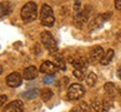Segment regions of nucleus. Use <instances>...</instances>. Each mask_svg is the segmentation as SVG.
<instances>
[{"mask_svg": "<svg viewBox=\"0 0 121 112\" xmlns=\"http://www.w3.org/2000/svg\"><path fill=\"white\" fill-rule=\"evenodd\" d=\"M1 73H2V67L0 65V74H1Z\"/></svg>", "mask_w": 121, "mask_h": 112, "instance_id": "30", "label": "nucleus"}, {"mask_svg": "<svg viewBox=\"0 0 121 112\" xmlns=\"http://www.w3.org/2000/svg\"><path fill=\"white\" fill-rule=\"evenodd\" d=\"M57 71H58V67L55 65V62L44 61L40 65V72L44 74H55Z\"/></svg>", "mask_w": 121, "mask_h": 112, "instance_id": "8", "label": "nucleus"}, {"mask_svg": "<svg viewBox=\"0 0 121 112\" xmlns=\"http://www.w3.org/2000/svg\"><path fill=\"white\" fill-rule=\"evenodd\" d=\"M86 93V90L84 88L79 84V83H72L69 88H68V91H67V97L69 100H80L81 98Z\"/></svg>", "mask_w": 121, "mask_h": 112, "instance_id": "4", "label": "nucleus"}, {"mask_svg": "<svg viewBox=\"0 0 121 112\" xmlns=\"http://www.w3.org/2000/svg\"><path fill=\"white\" fill-rule=\"evenodd\" d=\"M43 82L46 83V84H51V83H53L55 82V76H53V74H47V76L44 77Z\"/></svg>", "mask_w": 121, "mask_h": 112, "instance_id": "22", "label": "nucleus"}, {"mask_svg": "<svg viewBox=\"0 0 121 112\" xmlns=\"http://www.w3.org/2000/svg\"><path fill=\"white\" fill-rule=\"evenodd\" d=\"M91 107L95 110V112H103L104 108H103V102L99 99H95L91 102Z\"/></svg>", "mask_w": 121, "mask_h": 112, "instance_id": "16", "label": "nucleus"}, {"mask_svg": "<svg viewBox=\"0 0 121 112\" xmlns=\"http://www.w3.org/2000/svg\"><path fill=\"white\" fill-rule=\"evenodd\" d=\"M55 16L52 8L47 4H43L40 10V21L44 27H52L55 25Z\"/></svg>", "mask_w": 121, "mask_h": 112, "instance_id": "2", "label": "nucleus"}, {"mask_svg": "<svg viewBox=\"0 0 121 112\" xmlns=\"http://www.w3.org/2000/svg\"><path fill=\"white\" fill-rule=\"evenodd\" d=\"M41 42L44 46V48L47 49L51 54H55L58 52V44H57V41L53 38L51 33L49 31H43L41 32Z\"/></svg>", "mask_w": 121, "mask_h": 112, "instance_id": "3", "label": "nucleus"}, {"mask_svg": "<svg viewBox=\"0 0 121 112\" xmlns=\"http://www.w3.org/2000/svg\"><path fill=\"white\" fill-rule=\"evenodd\" d=\"M12 11V4L9 1H1L0 2V19L4 18L11 13Z\"/></svg>", "mask_w": 121, "mask_h": 112, "instance_id": "12", "label": "nucleus"}, {"mask_svg": "<svg viewBox=\"0 0 121 112\" xmlns=\"http://www.w3.org/2000/svg\"><path fill=\"white\" fill-rule=\"evenodd\" d=\"M52 95H53V92H52L49 88H46V89L40 91V97H41V99H42V101H44V102L49 101L52 98Z\"/></svg>", "mask_w": 121, "mask_h": 112, "instance_id": "17", "label": "nucleus"}, {"mask_svg": "<svg viewBox=\"0 0 121 112\" xmlns=\"http://www.w3.org/2000/svg\"><path fill=\"white\" fill-rule=\"evenodd\" d=\"M113 56H114V51L112 49H109V50H107L103 54L102 59L100 60V63L102 65H108L112 61V59H113Z\"/></svg>", "mask_w": 121, "mask_h": 112, "instance_id": "14", "label": "nucleus"}, {"mask_svg": "<svg viewBox=\"0 0 121 112\" xmlns=\"http://www.w3.org/2000/svg\"><path fill=\"white\" fill-rule=\"evenodd\" d=\"M20 17H21L22 21L25 23H30V22L35 21L38 17V8L37 4L33 1L27 2L21 9L20 12Z\"/></svg>", "mask_w": 121, "mask_h": 112, "instance_id": "1", "label": "nucleus"}, {"mask_svg": "<svg viewBox=\"0 0 121 112\" xmlns=\"http://www.w3.org/2000/svg\"><path fill=\"white\" fill-rule=\"evenodd\" d=\"M90 11H91V9L89 7H87L84 10L77 12V15L74 16V18H73L74 26H76L77 28H82V27L88 22L89 16H90Z\"/></svg>", "mask_w": 121, "mask_h": 112, "instance_id": "5", "label": "nucleus"}, {"mask_svg": "<svg viewBox=\"0 0 121 112\" xmlns=\"http://www.w3.org/2000/svg\"><path fill=\"white\" fill-rule=\"evenodd\" d=\"M71 63L74 67V69H87L88 67V61L86 60L82 57H79V58H74L73 60H71Z\"/></svg>", "mask_w": 121, "mask_h": 112, "instance_id": "13", "label": "nucleus"}, {"mask_svg": "<svg viewBox=\"0 0 121 112\" xmlns=\"http://www.w3.org/2000/svg\"><path fill=\"white\" fill-rule=\"evenodd\" d=\"M104 91L107 92L108 95H113L116 93V88H114V84L112 82H108L104 84Z\"/></svg>", "mask_w": 121, "mask_h": 112, "instance_id": "20", "label": "nucleus"}, {"mask_svg": "<svg viewBox=\"0 0 121 112\" xmlns=\"http://www.w3.org/2000/svg\"><path fill=\"white\" fill-rule=\"evenodd\" d=\"M111 18V12H107V13H103V15H99L95 19H93L90 25V28L91 29H95V28H98L102 25L104 21H107L108 19Z\"/></svg>", "mask_w": 121, "mask_h": 112, "instance_id": "10", "label": "nucleus"}, {"mask_svg": "<svg viewBox=\"0 0 121 112\" xmlns=\"http://www.w3.org/2000/svg\"><path fill=\"white\" fill-rule=\"evenodd\" d=\"M79 105L81 107V109H82V111L83 112H90V107H89L86 102H81Z\"/></svg>", "mask_w": 121, "mask_h": 112, "instance_id": "25", "label": "nucleus"}, {"mask_svg": "<svg viewBox=\"0 0 121 112\" xmlns=\"http://www.w3.org/2000/svg\"><path fill=\"white\" fill-rule=\"evenodd\" d=\"M114 7L118 10H121V0H114Z\"/></svg>", "mask_w": 121, "mask_h": 112, "instance_id": "27", "label": "nucleus"}, {"mask_svg": "<svg viewBox=\"0 0 121 112\" xmlns=\"http://www.w3.org/2000/svg\"><path fill=\"white\" fill-rule=\"evenodd\" d=\"M102 102H103V108H104V111H107V110H109V109L111 108V103H112V101H111L110 99H104Z\"/></svg>", "mask_w": 121, "mask_h": 112, "instance_id": "23", "label": "nucleus"}, {"mask_svg": "<svg viewBox=\"0 0 121 112\" xmlns=\"http://www.w3.org/2000/svg\"><path fill=\"white\" fill-rule=\"evenodd\" d=\"M70 112H83V111H82V109H81L80 105H78V107H74L73 109H71Z\"/></svg>", "mask_w": 121, "mask_h": 112, "instance_id": "28", "label": "nucleus"}, {"mask_svg": "<svg viewBox=\"0 0 121 112\" xmlns=\"http://www.w3.org/2000/svg\"><path fill=\"white\" fill-rule=\"evenodd\" d=\"M4 112H23V103L20 100L11 101L4 108Z\"/></svg>", "mask_w": 121, "mask_h": 112, "instance_id": "7", "label": "nucleus"}, {"mask_svg": "<svg viewBox=\"0 0 121 112\" xmlns=\"http://www.w3.org/2000/svg\"><path fill=\"white\" fill-rule=\"evenodd\" d=\"M81 9V0H74V4H73V10L79 12Z\"/></svg>", "mask_w": 121, "mask_h": 112, "instance_id": "24", "label": "nucleus"}, {"mask_svg": "<svg viewBox=\"0 0 121 112\" xmlns=\"http://www.w3.org/2000/svg\"><path fill=\"white\" fill-rule=\"evenodd\" d=\"M38 74H39V70L35 65H30V67H28V68L23 70V74L22 76L26 80H33L37 78Z\"/></svg>", "mask_w": 121, "mask_h": 112, "instance_id": "11", "label": "nucleus"}, {"mask_svg": "<svg viewBox=\"0 0 121 112\" xmlns=\"http://www.w3.org/2000/svg\"><path fill=\"white\" fill-rule=\"evenodd\" d=\"M86 82H87V84H88L89 87H93L95 83H97V76H95V73L93 72H90L87 76V78H86Z\"/></svg>", "mask_w": 121, "mask_h": 112, "instance_id": "19", "label": "nucleus"}, {"mask_svg": "<svg viewBox=\"0 0 121 112\" xmlns=\"http://www.w3.org/2000/svg\"><path fill=\"white\" fill-rule=\"evenodd\" d=\"M7 100H8L7 95H4V94H1V95H0V108L7 102Z\"/></svg>", "mask_w": 121, "mask_h": 112, "instance_id": "26", "label": "nucleus"}, {"mask_svg": "<svg viewBox=\"0 0 121 112\" xmlns=\"http://www.w3.org/2000/svg\"><path fill=\"white\" fill-rule=\"evenodd\" d=\"M117 76H118V78L121 80V69H119L118 70V72H117Z\"/></svg>", "mask_w": 121, "mask_h": 112, "instance_id": "29", "label": "nucleus"}, {"mask_svg": "<svg viewBox=\"0 0 121 112\" xmlns=\"http://www.w3.org/2000/svg\"><path fill=\"white\" fill-rule=\"evenodd\" d=\"M84 69H74L73 70V76L77 78L78 80H82L86 79V74H84Z\"/></svg>", "mask_w": 121, "mask_h": 112, "instance_id": "21", "label": "nucleus"}, {"mask_svg": "<svg viewBox=\"0 0 121 112\" xmlns=\"http://www.w3.org/2000/svg\"><path fill=\"white\" fill-rule=\"evenodd\" d=\"M21 95H22V98H25V99L31 100V99H35V98H37L38 95H40V91L38 90V89H31V90H28V91H26V92H23Z\"/></svg>", "mask_w": 121, "mask_h": 112, "instance_id": "15", "label": "nucleus"}, {"mask_svg": "<svg viewBox=\"0 0 121 112\" xmlns=\"http://www.w3.org/2000/svg\"><path fill=\"white\" fill-rule=\"evenodd\" d=\"M119 38H121V30H120V32H119Z\"/></svg>", "mask_w": 121, "mask_h": 112, "instance_id": "31", "label": "nucleus"}, {"mask_svg": "<svg viewBox=\"0 0 121 112\" xmlns=\"http://www.w3.org/2000/svg\"><path fill=\"white\" fill-rule=\"evenodd\" d=\"M103 54H104V51H103L102 47L100 46H95L91 49L90 51V59H91L92 62H97V61H100L102 59Z\"/></svg>", "mask_w": 121, "mask_h": 112, "instance_id": "9", "label": "nucleus"}, {"mask_svg": "<svg viewBox=\"0 0 121 112\" xmlns=\"http://www.w3.org/2000/svg\"><path fill=\"white\" fill-rule=\"evenodd\" d=\"M6 83L10 88H18L22 83V77L19 72H12L6 78Z\"/></svg>", "mask_w": 121, "mask_h": 112, "instance_id": "6", "label": "nucleus"}, {"mask_svg": "<svg viewBox=\"0 0 121 112\" xmlns=\"http://www.w3.org/2000/svg\"><path fill=\"white\" fill-rule=\"evenodd\" d=\"M55 65L60 70H63V71L66 70V62H65V59L61 56H56L55 57Z\"/></svg>", "mask_w": 121, "mask_h": 112, "instance_id": "18", "label": "nucleus"}]
</instances>
